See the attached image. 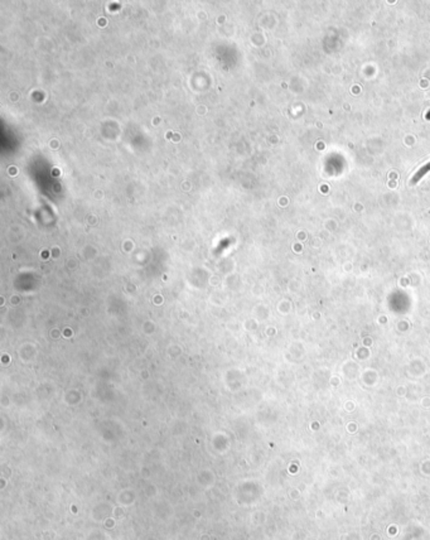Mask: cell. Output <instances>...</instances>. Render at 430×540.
Segmentation results:
<instances>
[{"instance_id":"6da1fadb","label":"cell","mask_w":430,"mask_h":540,"mask_svg":"<svg viewBox=\"0 0 430 540\" xmlns=\"http://www.w3.org/2000/svg\"><path fill=\"white\" fill-rule=\"evenodd\" d=\"M428 172H430V162H428L427 164H424V166L420 167V168L416 170V173H415L414 176L412 177V179H410V183H412V185H416V183H418Z\"/></svg>"},{"instance_id":"7a4b0ae2","label":"cell","mask_w":430,"mask_h":540,"mask_svg":"<svg viewBox=\"0 0 430 540\" xmlns=\"http://www.w3.org/2000/svg\"><path fill=\"white\" fill-rule=\"evenodd\" d=\"M425 119H427V120H430V110L428 111L427 115H425Z\"/></svg>"}]
</instances>
